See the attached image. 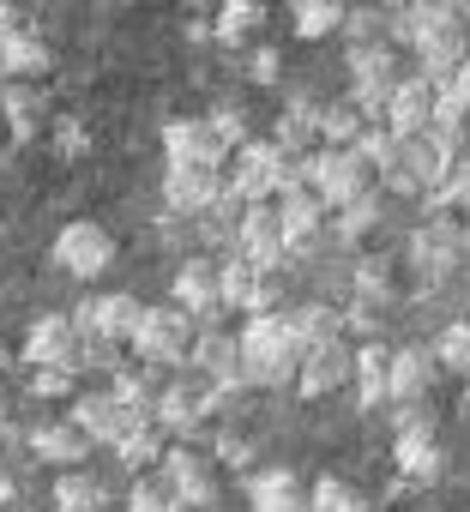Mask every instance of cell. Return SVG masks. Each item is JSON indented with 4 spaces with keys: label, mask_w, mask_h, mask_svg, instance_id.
<instances>
[{
    "label": "cell",
    "mask_w": 470,
    "mask_h": 512,
    "mask_svg": "<svg viewBox=\"0 0 470 512\" xmlns=\"http://www.w3.org/2000/svg\"><path fill=\"white\" fill-rule=\"evenodd\" d=\"M235 356H242V386H296V368H302V344L290 332V320L272 308V314H254L242 332H235Z\"/></svg>",
    "instance_id": "cell-1"
},
{
    "label": "cell",
    "mask_w": 470,
    "mask_h": 512,
    "mask_svg": "<svg viewBox=\"0 0 470 512\" xmlns=\"http://www.w3.org/2000/svg\"><path fill=\"white\" fill-rule=\"evenodd\" d=\"M458 169V139H440V133H416V139H398L392 157L374 169L386 193H404V199H434L446 187V175Z\"/></svg>",
    "instance_id": "cell-2"
},
{
    "label": "cell",
    "mask_w": 470,
    "mask_h": 512,
    "mask_svg": "<svg viewBox=\"0 0 470 512\" xmlns=\"http://www.w3.org/2000/svg\"><path fill=\"white\" fill-rule=\"evenodd\" d=\"M284 187H302V175H296V163L272 145V139H248L242 151H235V163H229V199L235 205H266V199H278Z\"/></svg>",
    "instance_id": "cell-3"
},
{
    "label": "cell",
    "mask_w": 470,
    "mask_h": 512,
    "mask_svg": "<svg viewBox=\"0 0 470 512\" xmlns=\"http://www.w3.org/2000/svg\"><path fill=\"white\" fill-rule=\"evenodd\" d=\"M296 175H302V187L326 205V211H344V205H356L362 193H374V169L356 157V151H308V157H296Z\"/></svg>",
    "instance_id": "cell-4"
},
{
    "label": "cell",
    "mask_w": 470,
    "mask_h": 512,
    "mask_svg": "<svg viewBox=\"0 0 470 512\" xmlns=\"http://www.w3.org/2000/svg\"><path fill=\"white\" fill-rule=\"evenodd\" d=\"M193 332H199V326H193L175 302L145 308V314H139V332H133V356H139L145 368H187Z\"/></svg>",
    "instance_id": "cell-5"
},
{
    "label": "cell",
    "mask_w": 470,
    "mask_h": 512,
    "mask_svg": "<svg viewBox=\"0 0 470 512\" xmlns=\"http://www.w3.org/2000/svg\"><path fill=\"white\" fill-rule=\"evenodd\" d=\"M157 482H163V494L181 506V512H211L217 506V470L193 452V446H163V458H157Z\"/></svg>",
    "instance_id": "cell-6"
},
{
    "label": "cell",
    "mask_w": 470,
    "mask_h": 512,
    "mask_svg": "<svg viewBox=\"0 0 470 512\" xmlns=\"http://www.w3.org/2000/svg\"><path fill=\"white\" fill-rule=\"evenodd\" d=\"M55 266H61L67 278H79V284H97V278L115 266V235H109L103 223H91V217L67 223V229L55 235Z\"/></svg>",
    "instance_id": "cell-7"
},
{
    "label": "cell",
    "mask_w": 470,
    "mask_h": 512,
    "mask_svg": "<svg viewBox=\"0 0 470 512\" xmlns=\"http://www.w3.org/2000/svg\"><path fill=\"white\" fill-rule=\"evenodd\" d=\"M187 368H199V380L211 386V398L242 392V356H235V338H229L223 326H199V332H193Z\"/></svg>",
    "instance_id": "cell-8"
},
{
    "label": "cell",
    "mask_w": 470,
    "mask_h": 512,
    "mask_svg": "<svg viewBox=\"0 0 470 512\" xmlns=\"http://www.w3.org/2000/svg\"><path fill=\"white\" fill-rule=\"evenodd\" d=\"M217 296H223V308H235V314H272L278 308V290H272V272H260V266H248L242 253H229V260L217 266Z\"/></svg>",
    "instance_id": "cell-9"
},
{
    "label": "cell",
    "mask_w": 470,
    "mask_h": 512,
    "mask_svg": "<svg viewBox=\"0 0 470 512\" xmlns=\"http://www.w3.org/2000/svg\"><path fill=\"white\" fill-rule=\"evenodd\" d=\"M139 314H145V302H139L133 290H109V296L79 302V308H73V326H79V332H97V338H109V344H133Z\"/></svg>",
    "instance_id": "cell-10"
},
{
    "label": "cell",
    "mask_w": 470,
    "mask_h": 512,
    "mask_svg": "<svg viewBox=\"0 0 470 512\" xmlns=\"http://www.w3.org/2000/svg\"><path fill=\"white\" fill-rule=\"evenodd\" d=\"M163 157H169V163H193V169H223V163H229V145L211 133V121L169 115V121H163Z\"/></svg>",
    "instance_id": "cell-11"
},
{
    "label": "cell",
    "mask_w": 470,
    "mask_h": 512,
    "mask_svg": "<svg viewBox=\"0 0 470 512\" xmlns=\"http://www.w3.org/2000/svg\"><path fill=\"white\" fill-rule=\"evenodd\" d=\"M73 350H79L73 314H37L31 332H25V344H19L25 368H61V374H73Z\"/></svg>",
    "instance_id": "cell-12"
},
{
    "label": "cell",
    "mask_w": 470,
    "mask_h": 512,
    "mask_svg": "<svg viewBox=\"0 0 470 512\" xmlns=\"http://www.w3.org/2000/svg\"><path fill=\"white\" fill-rule=\"evenodd\" d=\"M350 374H356V350H350L344 338H326V344L302 350V368H296V392H302V398H326V392H338Z\"/></svg>",
    "instance_id": "cell-13"
},
{
    "label": "cell",
    "mask_w": 470,
    "mask_h": 512,
    "mask_svg": "<svg viewBox=\"0 0 470 512\" xmlns=\"http://www.w3.org/2000/svg\"><path fill=\"white\" fill-rule=\"evenodd\" d=\"M67 422H73L91 446H115V440H121L133 422H145V416H133L127 404H115V398H109V386H103V392H79V398H73V410H67Z\"/></svg>",
    "instance_id": "cell-14"
},
{
    "label": "cell",
    "mask_w": 470,
    "mask_h": 512,
    "mask_svg": "<svg viewBox=\"0 0 470 512\" xmlns=\"http://www.w3.org/2000/svg\"><path fill=\"white\" fill-rule=\"evenodd\" d=\"M223 199V175L217 169H193V163H169L163 169V205L181 211V217H199V211H217Z\"/></svg>",
    "instance_id": "cell-15"
},
{
    "label": "cell",
    "mask_w": 470,
    "mask_h": 512,
    "mask_svg": "<svg viewBox=\"0 0 470 512\" xmlns=\"http://www.w3.org/2000/svg\"><path fill=\"white\" fill-rule=\"evenodd\" d=\"M211 386H193V380H175V386H163L157 398H151V422H157V434H193L205 416H211Z\"/></svg>",
    "instance_id": "cell-16"
},
{
    "label": "cell",
    "mask_w": 470,
    "mask_h": 512,
    "mask_svg": "<svg viewBox=\"0 0 470 512\" xmlns=\"http://www.w3.org/2000/svg\"><path fill=\"white\" fill-rule=\"evenodd\" d=\"M169 302H175L193 326H211V320L223 314V296H217V266H211V260H181Z\"/></svg>",
    "instance_id": "cell-17"
},
{
    "label": "cell",
    "mask_w": 470,
    "mask_h": 512,
    "mask_svg": "<svg viewBox=\"0 0 470 512\" xmlns=\"http://www.w3.org/2000/svg\"><path fill=\"white\" fill-rule=\"evenodd\" d=\"M235 253H242L248 266H260V272H278L284 235H278V211L272 205H248L242 211V223H235Z\"/></svg>",
    "instance_id": "cell-18"
},
{
    "label": "cell",
    "mask_w": 470,
    "mask_h": 512,
    "mask_svg": "<svg viewBox=\"0 0 470 512\" xmlns=\"http://www.w3.org/2000/svg\"><path fill=\"white\" fill-rule=\"evenodd\" d=\"M458 253H464V241H458V223H452V217H434V223H422V229L410 235V266H416L422 278H434V284L458 266Z\"/></svg>",
    "instance_id": "cell-19"
},
{
    "label": "cell",
    "mask_w": 470,
    "mask_h": 512,
    "mask_svg": "<svg viewBox=\"0 0 470 512\" xmlns=\"http://www.w3.org/2000/svg\"><path fill=\"white\" fill-rule=\"evenodd\" d=\"M380 121L392 127V139H416V133H428V127H434V85H428V79H398L392 97H386V115H380Z\"/></svg>",
    "instance_id": "cell-20"
},
{
    "label": "cell",
    "mask_w": 470,
    "mask_h": 512,
    "mask_svg": "<svg viewBox=\"0 0 470 512\" xmlns=\"http://www.w3.org/2000/svg\"><path fill=\"white\" fill-rule=\"evenodd\" d=\"M272 211H278V235H284V253H302V247H314V235H320V223H326V205H320L308 187H284Z\"/></svg>",
    "instance_id": "cell-21"
},
{
    "label": "cell",
    "mask_w": 470,
    "mask_h": 512,
    "mask_svg": "<svg viewBox=\"0 0 470 512\" xmlns=\"http://www.w3.org/2000/svg\"><path fill=\"white\" fill-rule=\"evenodd\" d=\"M248 506L254 512H308V482L284 464H266L248 476Z\"/></svg>",
    "instance_id": "cell-22"
},
{
    "label": "cell",
    "mask_w": 470,
    "mask_h": 512,
    "mask_svg": "<svg viewBox=\"0 0 470 512\" xmlns=\"http://www.w3.org/2000/svg\"><path fill=\"white\" fill-rule=\"evenodd\" d=\"M25 440H31V452H37L43 464H55V470H79V464L91 458V440H85V434H79L67 416H49V422H37Z\"/></svg>",
    "instance_id": "cell-23"
},
{
    "label": "cell",
    "mask_w": 470,
    "mask_h": 512,
    "mask_svg": "<svg viewBox=\"0 0 470 512\" xmlns=\"http://www.w3.org/2000/svg\"><path fill=\"white\" fill-rule=\"evenodd\" d=\"M49 73V43L37 37V31H0V79L7 85H31V79H43Z\"/></svg>",
    "instance_id": "cell-24"
},
{
    "label": "cell",
    "mask_w": 470,
    "mask_h": 512,
    "mask_svg": "<svg viewBox=\"0 0 470 512\" xmlns=\"http://www.w3.org/2000/svg\"><path fill=\"white\" fill-rule=\"evenodd\" d=\"M434 386V350H392L386 362V404H422Z\"/></svg>",
    "instance_id": "cell-25"
},
{
    "label": "cell",
    "mask_w": 470,
    "mask_h": 512,
    "mask_svg": "<svg viewBox=\"0 0 470 512\" xmlns=\"http://www.w3.org/2000/svg\"><path fill=\"white\" fill-rule=\"evenodd\" d=\"M392 464L404 482H434L446 470V452H440L434 428H410V434H392Z\"/></svg>",
    "instance_id": "cell-26"
},
{
    "label": "cell",
    "mask_w": 470,
    "mask_h": 512,
    "mask_svg": "<svg viewBox=\"0 0 470 512\" xmlns=\"http://www.w3.org/2000/svg\"><path fill=\"white\" fill-rule=\"evenodd\" d=\"M320 109H326V103L296 97V103L278 115V139H272V145H278L290 163H296V157H308V151H320V145H314V139H320Z\"/></svg>",
    "instance_id": "cell-27"
},
{
    "label": "cell",
    "mask_w": 470,
    "mask_h": 512,
    "mask_svg": "<svg viewBox=\"0 0 470 512\" xmlns=\"http://www.w3.org/2000/svg\"><path fill=\"white\" fill-rule=\"evenodd\" d=\"M464 55H470V43H464V25H452V31H440V37L416 43V61H422V73H416V79L440 85V79H452V73L464 67Z\"/></svg>",
    "instance_id": "cell-28"
},
{
    "label": "cell",
    "mask_w": 470,
    "mask_h": 512,
    "mask_svg": "<svg viewBox=\"0 0 470 512\" xmlns=\"http://www.w3.org/2000/svg\"><path fill=\"white\" fill-rule=\"evenodd\" d=\"M0 115H7L13 145H31L43 133V91L37 85H7V91H0Z\"/></svg>",
    "instance_id": "cell-29"
},
{
    "label": "cell",
    "mask_w": 470,
    "mask_h": 512,
    "mask_svg": "<svg viewBox=\"0 0 470 512\" xmlns=\"http://www.w3.org/2000/svg\"><path fill=\"white\" fill-rule=\"evenodd\" d=\"M260 25H266V0H217V25H211V37H217L223 49H242Z\"/></svg>",
    "instance_id": "cell-30"
},
{
    "label": "cell",
    "mask_w": 470,
    "mask_h": 512,
    "mask_svg": "<svg viewBox=\"0 0 470 512\" xmlns=\"http://www.w3.org/2000/svg\"><path fill=\"white\" fill-rule=\"evenodd\" d=\"M290 31L302 43H326L344 31V0H290Z\"/></svg>",
    "instance_id": "cell-31"
},
{
    "label": "cell",
    "mask_w": 470,
    "mask_h": 512,
    "mask_svg": "<svg viewBox=\"0 0 470 512\" xmlns=\"http://www.w3.org/2000/svg\"><path fill=\"white\" fill-rule=\"evenodd\" d=\"M109 452H115V464H127V476H145V470H157V458H163V434H157V422L145 416V422H133Z\"/></svg>",
    "instance_id": "cell-32"
},
{
    "label": "cell",
    "mask_w": 470,
    "mask_h": 512,
    "mask_svg": "<svg viewBox=\"0 0 470 512\" xmlns=\"http://www.w3.org/2000/svg\"><path fill=\"white\" fill-rule=\"evenodd\" d=\"M386 362H392V350H380V344H362L356 350V398H362V410H380L386 404Z\"/></svg>",
    "instance_id": "cell-33"
},
{
    "label": "cell",
    "mask_w": 470,
    "mask_h": 512,
    "mask_svg": "<svg viewBox=\"0 0 470 512\" xmlns=\"http://www.w3.org/2000/svg\"><path fill=\"white\" fill-rule=\"evenodd\" d=\"M362 127H368V121H362L350 103H326V109H320V145H326V151H350V145L362 139Z\"/></svg>",
    "instance_id": "cell-34"
},
{
    "label": "cell",
    "mask_w": 470,
    "mask_h": 512,
    "mask_svg": "<svg viewBox=\"0 0 470 512\" xmlns=\"http://www.w3.org/2000/svg\"><path fill=\"white\" fill-rule=\"evenodd\" d=\"M109 500H103V488L85 476V470H61V482H55V512H103Z\"/></svg>",
    "instance_id": "cell-35"
},
{
    "label": "cell",
    "mask_w": 470,
    "mask_h": 512,
    "mask_svg": "<svg viewBox=\"0 0 470 512\" xmlns=\"http://www.w3.org/2000/svg\"><path fill=\"white\" fill-rule=\"evenodd\" d=\"M308 512H374L344 476H320L314 488H308Z\"/></svg>",
    "instance_id": "cell-36"
},
{
    "label": "cell",
    "mask_w": 470,
    "mask_h": 512,
    "mask_svg": "<svg viewBox=\"0 0 470 512\" xmlns=\"http://www.w3.org/2000/svg\"><path fill=\"white\" fill-rule=\"evenodd\" d=\"M109 398L127 404L133 416H151V398H157V392H151V380H145L139 368H115V374H109Z\"/></svg>",
    "instance_id": "cell-37"
},
{
    "label": "cell",
    "mask_w": 470,
    "mask_h": 512,
    "mask_svg": "<svg viewBox=\"0 0 470 512\" xmlns=\"http://www.w3.org/2000/svg\"><path fill=\"white\" fill-rule=\"evenodd\" d=\"M332 217H338V223H332L338 241H362V235H374V223H380V199L362 193L356 205H344V211H332Z\"/></svg>",
    "instance_id": "cell-38"
},
{
    "label": "cell",
    "mask_w": 470,
    "mask_h": 512,
    "mask_svg": "<svg viewBox=\"0 0 470 512\" xmlns=\"http://www.w3.org/2000/svg\"><path fill=\"white\" fill-rule=\"evenodd\" d=\"M284 320H290V332H296V344H302V350H314V344L338 338V314H326V308H296V314H284Z\"/></svg>",
    "instance_id": "cell-39"
},
{
    "label": "cell",
    "mask_w": 470,
    "mask_h": 512,
    "mask_svg": "<svg viewBox=\"0 0 470 512\" xmlns=\"http://www.w3.org/2000/svg\"><path fill=\"white\" fill-rule=\"evenodd\" d=\"M434 362L470 380V320H452V326L440 332V344H434Z\"/></svg>",
    "instance_id": "cell-40"
},
{
    "label": "cell",
    "mask_w": 470,
    "mask_h": 512,
    "mask_svg": "<svg viewBox=\"0 0 470 512\" xmlns=\"http://www.w3.org/2000/svg\"><path fill=\"white\" fill-rule=\"evenodd\" d=\"M344 37L356 43H386V13L380 7H344Z\"/></svg>",
    "instance_id": "cell-41"
},
{
    "label": "cell",
    "mask_w": 470,
    "mask_h": 512,
    "mask_svg": "<svg viewBox=\"0 0 470 512\" xmlns=\"http://www.w3.org/2000/svg\"><path fill=\"white\" fill-rule=\"evenodd\" d=\"M392 145H398V139H392V127H386V121H368V127H362V139H356L350 151H356L368 169H380V163L392 157Z\"/></svg>",
    "instance_id": "cell-42"
},
{
    "label": "cell",
    "mask_w": 470,
    "mask_h": 512,
    "mask_svg": "<svg viewBox=\"0 0 470 512\" xmlns=\"http://www.w3.org/2000/svg\"><path fill=\"white\" fill-rule=\"evenodd\" d=\"M121 512H181L169 494H163V482L157 476H133V494H127V506Z\"/></svg>",
    "instance_id": "cell-43"
},
{
    "label": "cell",
    "mask_w": 470,
    "mask_h": 512,
    "mask_svg": "<svg viewBox=\"0 0 470 512\" xmlns=\"http://www.w3.org/2000/svg\"><path fill=\"white\" fill-rule=\"evenodd\" d=\"M205 121H211V133H217V139H223L229 151H242V145H248V115H242V109H235V103H223V109H211Z\"/></svg>",
    "instance_id": "cell-44"
},
{
    "label": "cell",
    "mask_w": 470,
    "mask_h": 512,
    "mask_svg": "<svg viewBox=\"0 0 470 512\" xmlns=\"http://www.w3.org/2000/svg\"><path fill=\"white\" fill-rule=\"evenodd\" d=\"M434 205H446V211H458V217L470 211V163H458V169L446 175V187L434 193Z\"/></svg>",
    "instance_id": "cell-45"
},
{
    "label": "cell",
    "mask_w": 470,
    "mask_h": 512,
    "mask_svg": "<svg viewBox=\"0 0 470 512\" xmlns=\"http://www.w3.org/2000/svg\"><path fill=\"white\" fill-rule=\"evenodd\" d=\"M55 151H61V157H85V151H91V133H85L79 121H55Z\"/></svg>",
    "instance_id": "cell-46"
},
{
    "label": "cell",
    "mask_w": 470,
    "mask_h": 512,
    "mask_svg": "<svg viewBox=\"0 0 470 512\" xmlns=\"http://www.w3.org/2000/svg\"><path fill=\"white\" fill-rule=\"evenodd\" d=\"M31 392H37V398H67V392H73V374H61V368H31Z\"/></svg>",
    "instance_id": "cell-47"
},
{
    "label": "cell",
    "mask_w": 470,
    "mask_h": 512,
    "mask_svg": "<svg viewBox=\"0 0 470 512\" xmlns=\"http://www.w3.org/2000/svg\"><path fill=\"white\" fill-rule=\"evenodd\" d=\"M278 73H284L278 49H254V55H248V79H254V85H278Z\"/></svg>",
    "instance_id": "cell-48"
},
{
    "label": "cell",
    "mask_w": 470,
    "mask_h": 512,
    "mask_svg": "<svg viewBox=\"0 0 470 512\" xmlns=\"http://www.w3.org/2000/svg\"><path fill=\"white\" fill-rule=\"evenodd\" d=\"M392 428H398V434H410V428H434V422H428V404H392Z\"/></svg>",
    "instance_id": "cell-49"
},
{
    "label": "cell",
    "mask_w": 470,
    "mask_h": 512,
    "mask_svg": "<svg viewBox=\"0 0 470 512\" xmlns=\"http://www.w3.org/2000/svg\"><path fill=\"white\" fill-rule=\"evenodd\" d=\"M356 290H362V296H386V278H380V266H362Z\"/></svg>",
    "instance_id": "cell-50"
},
{
    "label": "cell",
    "mask_w": 470,
    "mask_h": 512,
    "mask_svg": "<svg viewBox=\"0 0 470 512\" xmlns=\"http://www.w3.org/2000/svg\"><path fill=\"white\" fill-rule=\"evenodd\" d=\"M217 452H223V458H235V464H242V458H248V440H229V434H217Z\"/></svg>",
    "instance_id": "cell-51"
},
{
    "label": "cell",
    "mask_w": 470,
    "mask_h": 512,
    "mask_svg": "<svg viewBox=\"0 0 470 512\" xmlns=\"http://www.w3.org/2000/svg\"><path fill=\"white\" fill-rule=\"evenodd\" d=\"M0 31H19V13H13V0H0Z\"/></svg>",
    "instance_id": "cell-52"
},
{
    "label": "cell",
    "mask_w": 470,
    "mask_h": 512,
    "mask_svg": "<svg viewBox=\"0 0 470 512\" xmlns=\"http://www.w3.org/2000/svg\"><path fill=\"white\" fill-rule=\"evenodd\" d=\"M356 7H386V13H398V7H410V0H356Z\"/></svg>",
    "instance_id": "cell-53"
},
{
    "label": "cell",
    "mask_w": 470,
    "mask_h": 512,
    "mask_svg": "<svg viewBox=\"0 0 470 512\" xmlns=\"http://www.w3.org/2000/svg\"><path fill=\"white\" fill-rule=\"evenodd\" d=\"M458 241H464V247H470V211H464V217H458Z\"/></svg>",
    "instance_id": "cell-54"
},
{
    "label": "cell",
    "mask_w": 470,
    "mask_h": 512,
    "mask_svg": "<svg viewBox=\"0 0 470 512\" xmlns=\"http://www.w3.org/2000/svg\"><path fill=\"white\" fill-rule=\"evenodd\" d=\"M458 85H464V91H470V55H464V67H458Z\"/></svg>",
    "instance_id": "cell-55"
},
{
    "label": "cell",
    "mask_w": 470,
    "mask_h": 512,
    "mask_svg": "<svg viewBox=\"0 0 470 512\" xmlns=\"http://www.w3.org/2000/svg\"><path fill=\"white\" fill-rule=\"evenodd\" d=\"M7 368H13V356H7V344H0V374H7Z\"/></svg>",
    "instance_id": "cell-56"
},
{
    "label": "cell",
    "mask_w": 470,
    "mask_h": 512,
    "mask_svg": "<svg viewBox=\"0 0 470 512\" xmlns=\"http://www.w3.org/2000/svg\"><path fill=\"white\" fill-rule=\"evenodd\" d=\"M0 416H7V392H0Z\"/></svg>",
    "instance_id": "cell-57"
},
{
    "label": "cell",
    "mask_w": 470,
    "mask_h": 512,
    "mask_svg": "<svg viewBox=\"0 0 470 512\" xmlns=\"http://www.w3.org/2000/svg\"><path fill=\"white\" fill-rule=\"evenodd\" d=\"M464 19H470V0H464Z\"/></svg>",
    "instance_id": "cell-58"
},
{
    "label": "cell",
    "mask_w": 470,
    "mask_h": 512,
    "mask_svg": "<svg viewBox=\"0 0 470 512\" xmlns=\"http://www.w3.org/2000/svg\"><path fill=\"white\" fill-rule=\"evenodd\" d=\"M0 91H7V79H0Z\"/></svg>",
    "instance_id": "cell-59"
}]
</instances>
